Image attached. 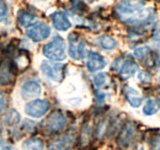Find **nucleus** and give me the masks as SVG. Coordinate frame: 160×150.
<instances>
[{"label":"nucleus","instance_id":"1","mask_svg":"<svg viewBox=\"0 0 160 150\" xmlns=\"http://www.w3.org/2000/svg\"><path fill=\"white\" fill-rule=\"evenodd\" d=\"M117 18L136 26H150L157 20V12L152 9H145V2L142 0H121L115 8Z\"/></svg>","mask_w":160,"mask_h":150},{"label":"nucleus","instance_id":"15","mask_svg":"<svg viewBox=\"0 0 160 150\" xmlns=\"http://www.w3.org/2000/svg\"><path fill=\"white\" fill-rule=\"evenodd\" d=\"M18 20L20 22V25L22 27H26L28 28L30 26L35 25L38 20V16L32 12V11H28V10H20L19 14H18Z\"/></svg>","mask_w":160,"mask_h":150},{"label":"nucleus","instance_id":"27","mask_svg":"<svg viewBox=\"0 0 160 150\" xmlns=\"http://www.w3.org/2000/svg\"><path fill=\"white\" fill-rule=\"evenodd\" d=\"M9 14V9L8 5L4 0H0V20H4Z\"/></svg>","mask_w":160,"mask_h":150},{"label":"nucleus","instance_id":"23","mask_svg":"<svg viewBox=\"0 0 160 150\" xmlns=\"http://www.w3.org/2000/svg\"><path fill=\"white\" fill-rule=\"evenodd\" d=\"M20 118H21L20 114H19V112L16 110H11V111H9V113L6 114L5 122L9 123L10 126H15V124H18L20 122Z\"/></svg>","mask_w":160,"mask_h":150},{"label":"nucleus","instance_id":"25","mask_svg":"<svg viewBox=\"0 0 160 150\" xmlns=\"http://www.w3.org/2000/svg\"><path fill=\"white\" fill-rule=\"evenodd\" d=\"M138 79H139L142 82H150L152 81V75L148 70H140L139 74H138Z\"/></svg>","mask_w":160,"mask_h":150},{"label":"nucleus","instance_id":"8","mask_svg":"<svg viewBox=\"0 0 160 150\" xmlns=\"http://www.w3.org/2000/svg\"><path fill=\"white\" fill-rule=\"evenodd\" d=\"M75 142H77V133L73 131H68L64 134L57 137L56 139H53L48 145V150H69L74 147Z\"/></svg>","mask_w":160,"mask_h":150},{"label":"nucleus","instance_id":"22","mask_svg":"<svg viewBox=\"0 0 160 150\" xmlns=\"http://www.w3.org/2000/svg\"><path fill=\"white\" fill-rule=\"evenodd\" d=\"M92 81H94V85L98 88V89H101V88H105L107 86L108 84V75L105 74V73H99L96 74L94 78H92Z\"/></svg>","mask_w":160,"mask_h":150},{"label":"nucleus","instance_id":"17","mask_svg":"<svg viewBox=\"0 0 160 150\" xmlns=\"http://www.w3.org/2000/svg\"><path fill=\"white\" fill-rule=\"evenodd\" d=\"M124 95H126V98L132 107H139L143 102V98H142L139 92L131 86L124 88Z\"/></svg>","mask_w":160,"mask_h":150},{"label":"nucleus","instance_id":"16","mask_svg":"<svg viewBox=\"0 0 160 150\" xmlns=\"http://www.w3.org/2000/svg\"><path fill=\"white\" fill-rule=\"evenodd\" d=\"M144 65L148 69H158L160 65V54L155 49H149L145 57L142 59Z\"/></svg>","mask_w":160,"mask_h":150},{"label":"nucleus","instance_id":"11","mask_svg":"<svg viewBox=\"0 0 160 150\" xmlns=\"http://www.w3.org/2000/svg\"><path fill=\"white\" fill-rule=\"evenodd\" d=\"M136 137V124L132 121H128L121 129L117 137V145L121 149L128 148Z\"/></svg>","mask_w":160,"mask_h":150},{"label":"nucleus","instance_id":"29","mask_svg":"<svg viewBox=\"0 0 160 150\" xmlns=\"http://www.w3.org/2000/svg\"><path fill=\"white\" fill-rule=\"evenodd\" d=\"M5 107H6V95L4 94V91L0 90V113L4 111Z\"/></svg>","mask_w":160,"mask_h":150},{"label":"nucleus","instance_id":"18","mask_svg":"<svg viewBox=\"0 0 160 150\" xmlns=\"http://www.w3.org/2000/svg\"><path fill=\"white\" fill-rule=\"evenodd\" d=\"M96 43L105 51H112L117 47V41L108 35H101L96 38Z\"/></svg>","mask_w":160,"mask_h":150},{"label":"nucleus","instance_id":"21","mask_svg":"<svg viewBox=\"0 0 160 150\" xmlns=\"http://www.w3.org/2000/svg\"><path fill=\"white\" fill-rule=\"evenodd\" d=\"M158 103L154 101V100H152V98H149L147 102H145V105H144V107H143V113L145 114V116H153V114H155V113L158 112Z\"/></svg>","mask_w":160,"mask_h":150},{"label":"nucleus","instance_id":"28","mask_svg":"<svg viewBox=\"0 0 160 150\" xmlns=\"http://www.w3.org/2000/svg\"><path fill=\"white\" fill-rule=\"evenodd\" d=\"M72 4H73V9L75 11H84V9H85V4L82 0H72Z\"/></svg>","mask_w":160,"mask_h":150},{"label":"nucleus","instance_id":"33","mask_svg":"<svg viewBox=\"0 0 160 150\" xmlns=\"http://www.w3.org/2000/svg\"><path fill=\"white\" fill-rule=\"evenodd\" d=\"M89 2H95V1H98V0H88Z\"/></svg>","mask_w":160,"mask_h":150},{"label":"nucleus","instance_id":"2","mask_svg":"<svg viewBox=\"0 0 160 150\" xmlns=\"http://www.w3.org/2000/svg\"><path fill=\"white\" fill-rule=\"evenodd\" d=\"M42 53L43 56L51 60L54 62H63L67 58V46H65V41L60 36L53 37L52 41H49L48 43H46L42 48Z\"/></svg>","mask_w":160,"mask_h":150},{"label":"nucleus","instance_id":"19","mask_svg":"<svg viewBox=\"0 0 160 150\" xmlns=\"http://www.w3.org/2000/svg\"><path fill=\"white\" fill-rule=\"evenodd\" d=\"M22 147L26 150H44V144L40 138H28L23 142Z\"/></svg>","mask_w":160,"mask_h":150},{"label":"nucleus","instance_id":"10","mask_svg":"<svg viewBox=\"0 0 160 150\" xmlns=\"http://www.w3.org/2000/svg\"><path fill=\"white\" fill-rule=\"evenodd\" d=\"M26 36L33 42L44 41L51 36V27L44 22H36L26 30Z\"/></svg>","mask_w":160,"mask_h":150},{"label":"nucleus","instance_id":"6","mask_svg":"<svg viewBox=\"0 0 160 150\" xmlns=\"http://www.w3.org/2000/svg\"><path fill=\"white\" fill-rule=\"evenodd\" d=\"M67 123H68V119H67L65 114L62 111H54L47 117V119L44 122V129L47 131V133L54 134V133H58L62 129H64Z\"/></svg>","mask_w":160,"mask_h":150},{"label":"nucleus","instance_id":"35","mask_svg":"<svg viewBox=\"0 0 160 150\" xmlns=\"http://www.w3.org/2000/svg\"><path fill=\"white\" fill-rule=\"evenodd\" d=\"M159 85H160V80H159Z\"/></svg>","mask_w":160,"mask_h":150},{"label":"nucleus","instance_id":"3","mask_svg":"<svg viewBox=\"0 0 160 150\" xmlns=\"http://www.w3.org/2000/svg\"><path fill=\"white\" fill-rule=\"evenodd\" d=\"M112 69L116 70L123 80H127L138 72V64L132 58H128V57L117 58L112 64Z\"/></svg>","mask_w":160,"mask_h":150},{"label":"nucleus","instance_id":"7","mask_svg":"<svg viewBox=\"0 0 160 150\" xmlns=\"http://www.w3.org/2000/svg\"><path fill=\"white\" fill-rule=\"evenodd\" d=\"M49 108H51V105H49L48 100L36 98V100L30 101L25 106V112L27 116H30L32 118H41L49 111Z\"/></svg>","mask_w":160,"mask_h":150},{"label":"nucleus","instance_id":"30","mask_svg":"<svg viewBox=\"0 0 160 150\" xmlns=\"http://www.w3.org/2000/svg\"><path fill=\"white\" fill-rule=\"evenodd\" d=\"M154 39H157V41H159V39H160V23H159V26H158V28L155 30V33H154Z\"/></svg>","mask_w":160,"mask_h":150},{"label":"nucleus","instance_id":"5","mask_svg":"<svg viewBox=\"0 0 160 150\" xmlns=\"http://www.w3.org/2000/svg\"><path fill=\"white\" fill-rule=\"evenodd\" d=\"M68 52L75 60L82 59L86 53V43L84 38L80 37L78 33H70L68 38Z\"/></svg>","mask_w":160,"mask_h":150},{"label":"nucleus","instance_id":"31","mask_svg":"<svg viewBox=\"0 0 160 150\" xmlns=\"http://www.w3.org/2000/svg\"><path fill=\"white\" fill-rule=\"evenodd\" d=\"M0 150H12V149H11L10 147H8V145H2V144H1V145H0Z\"/></svg>","mask_w":160,"mask_h":150},{"label":"nucleus","instance_id":"14","mask_svg":"<svg viewBox=\"0 0 160 150\" xmlns=\"http://www.w3.org/2000/svg\"><path fill=\"white\" fill-rule=\"evenodd\" d=\"M51 19H52L53 26H54L56 30H58V31H68V30L72 27L70 20L67 16V14L63 12V11H54V12L51 15Z\"/></svg>","mask_w":160,"mask_h":150},{"label":"nucleus","instance_id":"24","mask_svg":"<svg viewBox=\"0 0 160 150\" xmlns=\"http://www.w3.org/2000/svg\"><path fill=\"white\" fill-rule=\"evenodd\" d=\"M150 48L148 47V46H142V47H138V48H136L134 49V57L137 58V59H139V60H142L144 57H145V54L148 53V51H149Z\"/></svg>","mask_w":160,"mask_h":150},{"label":"nucleus","instance_id":"32","mask_svg":"<svg viewBox=\"0 0 160 150\" xmlns=\"http://www.w3.org/2000/svg\"><path fill=\"white\" fill-rule=\"evenodd\" d=\"M134 150H144V148H143V147H140V145H139V147H137V148H136Z\"/></svg>","mask_w":160,"mask_h":150},{"label":"nucleus","instance_id":"12","mask_svg":"<svg viewBox=\"0 0 160 150\" xmlns=\"http://www.w3.org/2000/svg\"><path fill=\"white\" fill-rule=\"evenodd\" d=\"M86 59H88L86 60V68L91 73L100 72L106 67V59L98 52H94V51L88 52V58Z\"/></svg>","mask_w":160,"mask_h":150},{"label":"nucleus","instance_id":"26","mask_svg":"<svg viewBox=\"0 0 160 150\" xmlns=\"http://www.w3.org/2000/svg\"><path fill=\"white\" fill-rule=\"evenodd\" d=\"M150 150H160V134L152 137V140H150Z\"/></svg>","mask_w":160,"mask_h":150},{"label":"nucleus","instance_id":"13","mask_svg":"<svg viewBox=\"0 0 160 150\" xmlns=\"http://www.w3.org/2000/svg\"><path fill=\"white\" fill-rule=\"evenodd\" d=\"M41 91H42V88H41L40 81L37 80H28L26 81L22 88H21V96L23 100H31V98H35L37 96H40Z\"/></svg>","mask_w":160,"mask_h":150},{"label":"nucleus","instance_id":"4","mask_svg":"<svg viewBox=\"0 0 160 150\" xmlns=\"http://www.w3.org/2000/svg\"><path fill=\"white\" fill-rule=\"evenodd\" d=\"M64 69L65 67L54 60H44L41 64V72L46 78L54 82H60L64 79Z\"/></svg>","mask_w":160,"mask_h":150},{"label":"nucleus","instance_id":"9","mask_svg":"<svg viewBox=\"0 0 160 150\" xmlns=\"http://www.w3.org/2000/svg\"><path fill=\"white\" fill-rule=\"evenodd\" d=\"M16 65L12 59H2L0 62V84L6 86L14 82L15 73H16Z\"/></svg>","mask_w":160,"mask_h":150},{"label":"nucleus","instance_id":"20","mask_svg":"<svg viewBox=\"0 0 160 150\" xmlns=\"http://www.w3.org/2000/svg\"><path fill=\"white\" fill-rule=\"evenodd\" d=\"M12 60L18 69H25L30 64V57L27 56L26 52H20V54H18Z\"/></svg>","mask_w":160,"mask_h":150},{"label":"nucleus","instance_id":"34","mask_svg":"<svg viewBox=\"0 0 160 150\" xmlns=\"http://www.w3.org/2000/svg\"><path fill=\"white\" fill-rule=\"evenodd\" d=\"M38 1H46V0H38Z\"/></svg>","mask_w":160,"mask_h":150}]
</instances>
